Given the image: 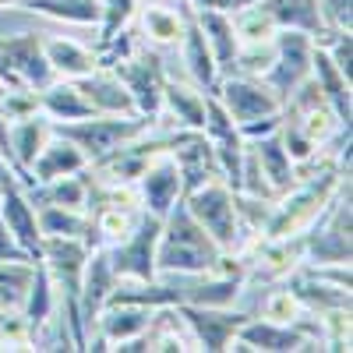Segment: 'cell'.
Here are the masks:
<instances>
[{"instance_id": "27", "label": "cell", "mask_w": 353, "mask_h": 353, "mask_svg": "<svg viewBox=\"0 0 353 353\" xmlns=\"http://www.w3.org/2000/svg\"><path fill=\"white\" fill-rule=\"evenodd\" d=\"M43 53H46V61H50V68H53V78H71V81H78V78L92 74V71L99 68L96 53L85 50V46L74 43V39H46V43H43Z\"/></svg>"}, {"instance_id": "38", "label": "cell", "mask_w": 353, "mask_h": 353, "mask_svg": "<svg viewBox=\"0 0 353 353\" xmlns=\"http://www.w3.org/2000/svg\"><path fill=\"white\" fill-rule=\"evenodd\" d=\"M321 4V14H325V25L332 28H346L353 25V0H318Z\"/></svg>"}, {"instance_id": "23", "label": "cell", "mask_w": 353, "mask_h": 353, "mask_svg": "<svg viewBox=\"0 0 353 353\" xmlns=\"http://www.w3.org/2000/svg\"><path fill=\"white\" fill-rule=\"evenodd\" d=\"M78 88L85 92V99L92 103L96 113H138L131 92L110 68H96L92 74L78 78Z\"/></svg>"}, {"instance_id": "26", "label": "cell", "mask_w": 353, "mask_h": 353, "mask_svg": "<svg viewBox=\"0 0 353 353\" xmlns=\"http://www.w3.org/2000/svg\"><path fill=\"white\" fill-rule=\"evenodd\" d=\"M311 258L318 261H350V194L346 201H336V212L329 226L314 230L311 237Z\"/></svg>"}, {"instance_id": "14", "label": "cell", "mask_w": 353, "mask_h": 353, "mask_svg": "<svg viewBox=\"0 0 353 353\" xmlns=\"http://www.w3.org/2000/svg\"><path fill=\"white\" fill-rule=\"evenodd\" d=\"M233 346H237V350L286 353V350H304L307 346V332H301L297 325H279V321H251L248 318L244 325L233 332Z\"/></svg>"}, {"instance_id": "17", "label": "cell", "mask_w": 353, "mask_h": 353, "mask_svg": "<svg viewBox=\"0 0 353 353\" xmlns=\"http://www.w3.org/2000/svg\"><path fill=\"white\" fill-rule=\"evenodd\" d=\"M39 110L50 117V121L57 124H71V121H85V117H92V103L85 99V92L78 88V81L71 78H53L50 85H43L39 92Z\"/></svg>"}, {"instance_id": "8", "label": "cell", "mask_w": 353, "mask_h": 353, "mask_svg": "<svg viewBox=\"0 0 353 353\" xmlns=\"http://www.w3.org/2000/svg\"><path fill=\"white\" fill-rule=\"evenodd\" d=\"M0 78L11 88H32L39 92L43 85L53 81V68L43 53V39L25 32V36H8L0 43Z\"/></svg>"}, {"instance_id": "20", "label": "cell", "mask_w": 353, "mask_h": 353, "mask_svg": "<svg viewBox=\"0 0 353 353\" xmlns=\"http://www.w3.org/2000/svg\"><path fill=\"white\" fill-rule=\"evenodd\" d=\"M311 78L318 85V92L325 96V103L332 106V113L339 117V124L350 128V117H353V106H350V81L343 78V71L332 64V57L314 43L311 50Z\"/></svg>"}, {"instance_id": "16", "label": "cell", "mask_w": 353, "mask_h": 353, "mask_svg": "<svg viewBox=\"0 0 353 353\" xmlns=\"http://www.w3.org/2000/svg\"><path fill=\"white\" fill-rule=\"evenodd\" d=\"M88 166L85 152L64 134H50V141L39 149V156L32 159V181L36 184H50V181H61V176H71V173H81Z\"/></svg>"}, {"instance_id": "36", "label": "cell", "mask_w": 353, "mask_h": 353, "mask_svg": "<svg viewBox=\"0 0 353 353\" xmlns=\"http://www.w3.org/2000/svg\"><path fill=\"white\" fill-rule=\"evenodd\" d=\"M134 8H138V0H99V43H110L113 36H121Z\"/></svg>"}, {"instance_id": "41", "label": "cell", "mask_w": 353, "mask_h": 353, "mask_svg": "<svg viewBox=\"0 0 353 353\" xmlns=\"http://www.w3.org/2000/svg\"><path fill=\"white\" fill-rule=\"evenodd\" d=\"M0 184H14V176H11V170L4 166V159H0Z\"/></svg>"}, {"instance_id": "39", "label": "cell", "mask_w": 353, "mask_h": 353, "mask_svg": "<svg viewBox=\"0 0 353 353\" xmlns=\"http://www.w3.org/2000/svg\"><path fill=\"white\" fill-rule=\"evenodd\" d=\"M188 4L194 11H219V14H237L251 4H258V0H188Z\"/></svg>"}, {"instance_id": "7", "label": "cell", "mask_w": 353, "mask_h": 353, "mask_svg": "<svg viewBox=\"0 0 353 353\" xmlns=\"http://www.w3.org/2000/svg\"><path fill=\"white\" fill-rule=\"evenodd\" d=\"M110 71L124 81V88L134 99V110L141 117H149V121H159V113H163V85H166L159 57L134 46L124 61H117Z\"/></svg>"}, {"instance_id": "37", "label": "cell", "mask_w": 353, "mask_h": 353, "mask_svg": "<svg viewBox=\"0 0 353 353\" xmlns=\"http://www.w3.org/2000/svg\"><path fill=\"white\" fill-rule=\"evenodd\" d=\"M261 314L265 321H279V325H293L301 318V301L293 290H272L261 304Z\"/></svg>"}, {"instance_id": "43", "label": "cell", "mask_w": 353, "mask_h": 353, "mask_svg": "<svg viewBox=\"0 0 353 353\" xmlns=\"http://www.w3.org/2000/svg\"><path fill=\"white\" fill-rule=\"evenodd\" d=\"M8 88H11V85H8L4 78H0V99H4V92H8Z\"/></svg>"}, {"instance_id": "10", "label": "cell", "mask_w": 353, "mask_h": 353, "mask_svg": "<svg viewBox=\"0 0 353 353\" xmlns=\"http://www.w3.org/2000/svg\"><path fill=\"white\" fill-rule=\"evenodd\" d=\"M311 50H314V39L304 32H290V28L276 32V61L261 81L279 96V103H286L293 96V88L311 74Z\"/></svg>"}, {"instance_id": "4", "label": "cell", "mask_w": 353, "mask_h": 353, "mask_svg": "<svg viewBox=\"0 0 353 353\" xmlns=\"http://www.w3.org/2000/svg\"><path fill=\"white\" fill-rule=\"evenodd\" d=\"M184 205L223 251L237 248V241H241V205H237V191L226 181H209V184L188 191Z\"/></svg>"}, {"instance_id": "6", "label": "cell", "mask_w": 353, "mask_h": 353, "mask_svg": "<svg viewBox=\"0 0 353 353\" xmlns=\"http://www.w3.org/2000/svg\"><path fill=\"white\" fill-rule=\"evenodd\" d=\"M159 230H163V219L141 209L134 230L128 233L124 241H117L113 251H106L110 269H113L117 279H138V283L156 279V241H159Z\"/></svg>"}, {"instance_id": "31", "label": "cell", "mask_w": 353, "mask_h": 353, "mask_svg": "<svg viewBox=\"0 0 353 353\" xmlns=\"http://www.w3.org/2000/svg\"><path fill=\"white\" fill-rule=\"evenodd\" d=\"M32 276H36V261H0V307L21 311Z\"/></svg>"}, {"instance_id": "2", "label": "cell", "mask_w": 353, "mask_h": 353, "mask_svg": "<svg viewBox=\"0 0 353 353\" xmlns=\"http://www.w3.org/2000/svg\"><path fill=\"white\" fill-rule=\"evenodd\" d=\"M39 261H43V269L50 272L53 286L64 290V297H68V321H71V339H74L78 350H85L88 336H85V325H81L78 301H81V276H85V261H88V244L78 241V237H43Z\"/></svg>"}, {"instance_id": "12", "label": "cell", "mask_w": 353, "mask_h": 353, "mask_svg": "<svg viewBox=\"0 0 353 353\" xmlns=\"http://www.w3.org/2000/svg\"><path fill=\"white\" fill-rule=\"evenodd\" d=\"M176 311H181L184 325L191 329V339L198 350H230L233 343V332H237L248 314H230L226 307H201V304H176Z\"/></svg>"}, {"instance_id": "18", "label": "cell", "mask_w": 353, "mask_h": 353, "mask_svg": "<svg viewBox=\"0 0 353 353\" xmlns=\"http://www.w3.org/2000/svg\"><path fill=\"white\" fill-rule=\"evenodd\" d=\"M248 152L258 166V173L265 176V184H269L272 191H290L293 188V176H297V170H293V159L286 156L283 149V138H279V128L269 131V134H258Z\"/></svg>"}, {"instance_id": "24", "label": "cell", "mask_w": 353, "mask_h": 353, "mask_svg": "<svg viewBox=\"0 0 353 353\" xmlns=\"http://www.w3.org/2000/svg\"><path fill=\"white\" fill-rule=\"evenodd\" d=\"M258 8L269 11V18L279 28L290 32H304L311 39L325 36V14H321L318 0H258Z\"/></svg>"}, {"instance_id": "3", "label": "cell", "mask_w": 353, "mask_h": 353, "mask_svg": "<svg viewBox=\"0 0 353 353\" xmlns=\"http://www.w3.org/2000/svg\"><path fill=\"white\" fill-rule=\"evenodd\" d=\"M152 124L156 121H149V117H141V113H92V117H85V121L61 124L57 134L71 138L85 152V159L96 163V159L110 156L113 149H121V145L145 138Z\"/></svg>"}, {"instance_id": "32", "label": "cell", "mask_w": 353, "mask_h": 353, "mask_svg": "<svg viewBox=\"0 0 353 353\" xmlns=\"http://www.w3.org/2000/svg\"><path fill=\"white\" fill-rule=\"evenodd\" d=\"M53 279H50V272L43 269V261H36V276H32V286H28V297H25V304H21V314L28 318V325L32 329H43L46 325V318H50V311H53Z\"/></svg>"}, {"instance_id": "42", "label": "cell", "mask_w": 353, "mask_h": 353, "mask_svg": "<svg viewBox=\"0 0 353 353\" xmlns=\"http://www.w3.org/2000/svg\"><path fill=\"white\" fill-rule=\"evenodd\" d=\"M25 0H0V8H21Z\"/></svg>"}, {"instance_id": "5", "label": "cell", "mask_w": 353, "mask_h": 353, "mask_svg": "<svg viewBox=\"0 0 353 353\" xmlns=\"http://www.w3.org/2000/svg\"><path fill=\"white\" fill-rule=\"evenodd\" d=\"M336 188H339V176H336V173H325L321 181H311V184L297 188L286 201L276 205L272 219L265 223V241L297 237L304 226H311V223L321 216V209H325V201H329V194H332Z\"/></svg>"}, {"instance_id": "15", "label": "cell", "mask_w": 353, "mask_h": 353, "mask_svg": "<svg viewBox=\"0 0 353 353\" xmlns=\"http://www.w3.org/2000/svg\"><path fill=\"white\" fill-rule=\"evenodd\" d=\"M53 134V121L36 110V113H25V117H11L8 124V141H11V159L18 166V173L25 176V170L32 166V159L39 156V149L50 141Z\"/></svg>"}, {"instance_id": "25", "label": "cell", "mask_w": 353, "mask_h": 353, "mask_svg": "<svg viewBox=\"0 0 353 353\" xmlns=\"http://www.w3.org/2000/svg\"><path fill=\"white\" fill-rule=\"evenodd\" d=\"M191 14H194V21H198V28H201L205 43H209L212 57H216L219 74L233 71V64H237V53H241V39H237V32H233L230 14H219V11H194V8H191Z\"/></svg>"}, {"instance_id": "19", "label": "cell", "mask_w": 353, "mask_h": 353, "mask_svg": "<svg viewBox=\"0 0 353 353\" xmlns=\"http://www.w3.org/2000/svg\"><path fill=\"white\" fill-rule=\"evenodd\" d=\"M117 276L110 269V258L106 251H92L85 261V276H81V301H78V311H81V325H96V318L110 297V290H113Z\"/></svg>"}, {"instance_id": "28", "label": "cell", "mask_w": 353, "mask_h": 353, "mask_svg": "<svg viewBox=\"0 0 353 353\" xmlns=\"http://www.w3.org/2000/svg\"><path fill=\"white\" fill-rule=\"evenodd\" d=\"M163 110H170V117H176L181 131H201L205 128V92L181 81H170L163 85Z\"/></svg>"}, {"instance_id": "1", "label": "cell", "mask_w": 353, "mask_h": 353, "mask_svg": "<svg viewBox=\"0 0 353 353\" xmlns=\"http://www.w3.org/2000/svg\"><path fill=\"white\" fill-rule=\"evenodd\" d=\"M219 244L201 230V223L188 212L184 198L163 216V230L156 241V272L176 276H209L219 258Z\"/></svg>"}, {"instance_id": "30", "label": "cell", "mask_w": 353, "mask_h": 353, "mask_svg": "<svg viewBox=\"0 0 353 353\" xmlns=\"http://www.w3.org/2000/svg\"><path fill=\"white\" fill-rule=\"evenodd\" d=\"M43 237H78L85 241V233H92V219L85 216V209H64V205H43L36 209Z\"/></svg>"}, {"instance_id": "34", "label": "cell", "mask_w": 353, "mask_h": 353, "mask_svg": "<svg viewBox=\"0 0 353 353\" xmlns=\"http://www.w3.org/2000/svg\"><path fill=\"white\" fill-rule=\"evenodd\" d=\"M138 209H128V205H103L99 209V216H96V223H92V230L99 233L103 241H124L128 233L134 230V223H138Z\"/></svg>"}, {"instance_id": "35", "label": "cell", "mask_w": 353, "mask_h": 353, "mask_svg": "<svg viewBox=\"0 0 353 353\" xmlns=\"http://www.w3.org/2000/svg\"><path fill=\"white\" fill-rule=\"evenodd\" d=\"M46 205H64V209H85L88 205V184L81 181L78 173L61 176V181H50L43 184V194H36Z\"/></svg>"}, {"instance_id": "22", "label": "cell", "mask_w": 353, "mask_h": 353, "mask_svg": "<svg viewBox=\"0 0 353 353\" xmlns=\"http://www.w3.org/2000/svg\"><path fill=\"white\" fill-rule=\"evenodd\" d=\"M156 307H145V304H103L96 325L103 332V343L117 346V343H128L134 336H141L149 329Z\"/></svg>"}, {"instance_id": "40", "label": "cell", "mask_w": 353, "mask_h": 353, "mask_svg": "<svg viewBox=\"0 0 353 353\" xmlns=\"http://www.w3.org/2000/svg\"><path fill=\"white\" fill-rule=\"evenodd\" d=\"M0 261H32L25 254V248L11 237V230L4 226V219H0Z\"/></svg>"}, {"instance_id": "29", "label": "cell", "mask_w": 353, "mask_h": 353, "mask_svg": "<svg viewBox=\"0 0 353 353\" xmlns=\"http://www.w3.org/2000/svg\"><path fill=\"white\" fill-rule=\"evenodd\" d=\"M184 14L173 11L170 4H145L141 8V32L145 39H152L156 46H181V36H184Z\"/></svg>"}, {"instance_id": "11", "label": "cell", "mask_w": 353, "mask_h": 353, "mask_svg": "<svg viewBox=\"0 0 353 353\" xmlns=\"http://www.w3.org/2000/svg\"><path fill=\"white\" fill-rule=\"evenodd\" d=\"M138 201L145 205V212L152 216H166L176 201L184 198V181H181V166H176L170 149H159L149 156L145 170L138 173Z\"/></svg>"}, {"instance_id": "13", "label": "cell", "mask_w": 353, "mask_h": 353, "mask_svg": "<svg viewBox=\"0 0 353 353\" xmlns=\"http://www.w3.org/2000/svg\"><path fill=\"white\" fill-rule=\"evenodd\" d=\"M0 219L11 230V237L25 248V254L39 261V251H43V230H39V219H36V205L18 184H8L4 194H0Z\"/></svg>"}, {"instance_id": "9", "label": "cell", "mask_w": 353, "mask_h": 353, "mask_svg": "<svg viewBox=\"0 0 353 353\" xmlns=\"http://www.w3.org/2000/svg\"><path fill=\"white\" fill-rule=\"evenodd\" d=\"M216 99L223 103V110L237 121V128L265 121V117H283V103L265 81L258 78H219Z\"/></svg>"}, {"instance_id": "21", "label": "cell", "mask_w": 353, "mask_h": 353, "mask_svg": "<svg viewBox=\"0 0 353 353\" xmlns=\"http://www.w3.org/2000/svg\"><path fill=\"white\" fill-rule=\"evenodd\" d=\"M181 53H184V64L191 71V78L205 88V96H216V88H219V68H216V57L209 50V43H205L201 36V28L194 21V14H188L184 21V36H181Z\"/></svg>"}, {"instance_id": "44", "label": "cell", "mask_w": 353, "mask_h": 353, "mask_svg": "<svg viewBox=\"0 0 353 353\" xmlns=\"http://www.w3.org/2000/svg\"><path fill=\"white\" fill-rule=\"evenodd\" d=\"M4 188H8V184H0V194H4Z\"/></svg>"}, {"instance_id": "33", "label": "cell", "mask_w": 353, "mask_h": 353, "mask_svg": "<svg viewBox=\"0 0 353 353\" xmlns=\"http://www.w3.org/2000/svg\"><path fill=\"white\" fill-rule=\"evenodd\" d=\"M230 21H233V32H237L241 46H248V43H272L276 32H279V25L269 18V11L258 8V4L230 14Z\"/></svg>"}]
</instances>
